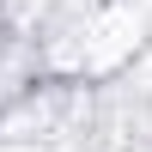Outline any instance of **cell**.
Instances as JSON below:
<instances>
[{"instance_id":"1","label":"cell","mask_w":152,"mask_h":152,"mask_svg":"<svg viewBox=\"0 0 152 152\" xmlns=\"http://www.w3.org/2000/svg\"><path fill=\"white\" fill-rule=\"evenodd\" d=\"M0 152H31V146H0Z\"/></svg>"}]
</instances>
